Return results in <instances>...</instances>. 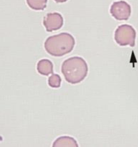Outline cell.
Segmentation results:
<instances>
[{
	"label": "cell",
	"instance_id": "1",
	"mask_svg": "<svg viewBox=\"0 0 138 147\" xmlns=\"http://www.w3.org/2000/svg\"><path fill=\"white\" fill-rule=\"evenodd\" d=\"M86 61L80 57H73L65 60L61 71L66 80L73 84L79 83L85 79L88 73Z\"/></svg>",
	"mask_w": 138,
	"mask_h": 147
},
{
	"label": "cell",
	"instance_id": "2",
	"mask_svg": "<svg viewBox=\"0 0 138 147\" xmlns=\"http://www.w3.org/2000/svg\"><path fill=\"white\" fill-rule=\"evenodd\" d=\"M75 45V40L72 35L63 32L48 37L44 43V47L50 55L60 57L71 52Z\"/></svg>",
	"mask_w": 138,
	"mask_h": 147
},
{
	"label": "cell",
	"instance_id": "3",
	"mask_svg": "<svg viewBox=\"0 0 138 147\" xmlns=\"http://www.w3.org/2000/svg\"><path fill=\"white\" fill-rule=\"evenodd\" d=\"M136 32L131 26L123 24L118 26L115 33L116 42L120 46H135Z\"/></svg>",
	"mask_w": 138,
	"mask_h": 147
},
{
	"label": "cell",
	"instance_id": "4",
	"mask_svg": "<svg viewBox=\"0 0 138 147\" xmlns=\"http://www.w3.org/2000/svg\"><path fill=\"white\" fill-rule=\"evenodd\" d=\"M110 13L117 20H127L131 16V8L125 1L115 2L111 6Z\"/></svg>",
	"mask_w": 138,
	"mask_h": 147
},
{
	"label": "cell",
	"instance_id": "5",
	"mask_svg": "<svg viewBox=\"0 0 138 147\" xmlns=\"http://www.w3.org/2000/svg\"><path fill=\"white\" fill-rule=\"evenodd\" d=\"M43 24L48 32L58 30L63 25V18L58 13H48L44 17Z\"/></svg>",
	"mask_w": 138,
	"mask_h": 147
},
{
	"label": "cell",
	"instance_id": "6",
	"mask_svg": "<svg viewBox=\"0 0 138 147\" xmlns=\"http://www.w3.org/2000/svg\"><path fill=\"white\" fill-rule=\"evenodd\" d=\"M37 69L41 75L48 76L53 73V65L50 60L42 59L37 63Z\"/></svg>",
	"mask_w": 138,
	"mask_h": 147
},
{
	"label": "cell",
	"instance_id": "7",
	"mask_svg": "<svg viewBox=\"0 0 138 147\" xmlns=\"http://www.w3.org/2000/svg\"><path fill=\"white\" fill-rule=\"evenodd\" d=\"M53 147H78L77 141L73 138L69 136H62L57 138L54 142Z\"/></svg>",
	"mask_w": 138,
	"mask_h": 147
},
{
	"label": "cell",
	"instance_id": "8",
	"mask_svg": "<svg viewBox=\"0 0 138 147\" xmlns=\"http://www.w3.org/2000/svg\"><path fill=\"white\" fill-rule=\"evenodd\" d=\"M28 5L35 10H43L46 8L48 0H26Z\"/></svg>",
	"mask_w": 138,
	"mask_h": 147
},
{
	"label": "cell",
	"instance_id": "9",
	"mask_svg": "<svg viewBox=\"0 0 138 147\" xmlns=\"http://www.w3.org/2000/svg\"><path fill=\"white\" fill-rule=\"evenodd\" d=\"M62 81L59 75L55 74L50 77L48 79V84L53 88H59L61 87Z\"/></svg>",
	"mask_w": 138,
	"mask_h": 147
},
{
	"label": "cell",
	"instance_id": "10",
	"mask_svg": "<svg viewBox=\"0 0 138 147\" xmlns=\"http://www.w3.org/2000/svg\"><path fill=\"white\" fill-rule=\"evenodd\" d=\"M57 3H64L67 0H55Z\"/></svg>",
	"mask_w": 138,
	"mask_h": 147
}]
</instances>
